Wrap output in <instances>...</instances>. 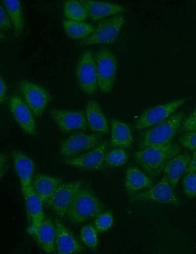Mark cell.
<instances>
[{
  "label": "cell",
  "instance_id": "cell-15",
  "mask_svg": "<svg viewBox=\"0 0 196 254\" xmlns=\"http://www.w3.org/2000/svg\"><path fill=\"white\" fill-rule=\"evenodd\" d=\"M11 157L23 195L32 187L34 163L31 158L19 150H13Z\"/></svg>",
  "mask_w": 196,
  "mask_h": 254
},
{
  "label": "cell",
  "instance_id": "cell-31",
  "mask_svg": "<svg viewBox=\"0 0 196 254\" xmlns=\"http://www.w3.org/2000/svg\"><path fill=\"white\" fill-rule=\"evenodd\" d=\"M182 187L185 194L189 198L196 197V173L187 172L182 179Z\"/></svg>",
  "mask_w": 196,
  "mask_h": 254
},
{
  "label": "cell",
  "instance_id": "cell-14",
  "mask_svg": "<svg viewBox=\"0 0 196 254\" xmlns=\"http://www.w3.org/2000/svg\"><path fill=\"white\" fill-rule=\"evenodd\" d=\"M9 108L15 120L27 134L37 133L34 115L24 100L18 95H12L9 100Z\"/></svg>",
  "mask_w": 196,
  "mask_h": 254
},
{
  "label": "cell",
  "instance_id": "cell-8",
  "mask_svg": "<svg viewBox=\"0 0 196 254\" xmlns=\"http://www.w3.org/2000/svg\"><path fill=\"white\" fill-rule=\"evenodd\" d=\"M76 77L78 85L85 94L92 95L98 88L95 57L90 50L84 51L77 62Z\"/></svg>",
  "mask_w": 196,
  "mask_h": 254
},
{
  "label": "cell",
  "instance_id": "cell-9",
  "mask_svg": "<svg viewBox=\"0 0 196 254\" xmlns=\"http://www.w3.org/2000/svg\"><path fill=\"white\" fill-rule=\"evenodd\" d=\"M186 98L176 99L159 104L145 110L137 120L135 128L139 131L159 124L169 118L187 101Z\"/></svg>",
  "mask_w": 196,
  "mask_h": 254
},
{
  "label": "cell",
  "instance_id": "cell-25",
  "mask_svg": "<svg viewBox=\"0 0 196 254\" xmlns=\"http://www.w3.org/2000/svg\"><path fill=\"white\" fill-rule=\"evenodd\" d=\"M2 4L11 21L15 36L19 37L24 25L21 1L19 0H3Z\"/></svg>",
  "mask_w": 196,
  "mask_h": 254
},
{
  "label": "cell",
  "instance_id": "cell-16",
  "mask_svg": "<svg viewBox=\"0 0 196 254\" xmlns=\"http://www.w3.org/2000/svg\"><path fill=\"white\" fill-rule=\"evenodd\" d=\"M54 223L56 230L55 249L58 254H76L83 252V247L74 234L58 218Z\"/></svg>",
  "mask_w": 196,
  "mask_h": 254
},
{
  "label": "cell",
  "instance_id": "cell-10",
  "mask_svg": "<svg viewBox=\"0 0 196 254\" xmlns=\"http://www.w3.org/2000/svg\"><path fill=\"white\" fill-rule=\"evenodd\" d=\"M101 140V136L98 134H74L61 143L60 153L65 159L75 157L93 149Z\"/></svg>",
  "mask_w": 196,
  "mask_h": 254
},
{
  "label": "cell",
  "instance_id": "cell-18",
  "mask_svg": "<svg viewBox=\"0 0 196 254\" xmlns=\"http://www.w3.org/2000/svg\"><path fill=\"white\" fill-rule=\"evenodd\" d=\"M85 7L88 16L94 21L121 14L126 10L122 5L108 1L80 0Z\"/></svg>",
  "mask_w": 196,
  "mask_h": 254
},
{
  "label": "cell",
  "instance_id": "cell-21",
  "mask_svg": "<svg viewBox=\"0 0 196 254\" xmlns=\"http://www.w3.org/2000/svg\"><path fill=\"white\" fill-rule=\"evenodd\" d=\"M33 235L39 247L43 252L49 254L56 253V230L53 220L45 216Z\"/></svg>",
  "mask_w": 196,
  "mask_h": 254
},
{
  "label": "cell",
  "instance_id": "cell-22",
  "mask_svg": "<svg viewBox=\"0 0 196 254\" xmlns=\"http://www.w3.org/2000/svg\"><path fill=\"white\" fill-rule=\"evenodd\" d=\"M110 144L114 148H130L134 137L129 127L125 123L117 119L110 121Z\"/></svg>",
  "mask_w": 196,
  "mask_h": 254
},
{
  "label": "cell",
  "instance_id": "cell-24",
  "mask_svg": "<svg viewBox=\"0 0 196 254\" xmlns=\"http://www.w3.org/2000/svg\"><path fill=\"white\" fill-rule=\"evenodd\" d=\"M62 183L57 177L46 174H38L32 182V188L44 204H47Z\"/></svg>",
  "mask_w": 196,
  "mask_h": 254
},
{
  "label": "cell",
  "instance_id": "cell-11",
  "mask_svg": "<svg viewBox=\"0 0 196 254\" xmlns=\"http://www.w3.org/2000/svg\"><path fill=\"white\" fill-rule=\"evenodd\" d=\"M84 184L80 180L62 183L46 204L60 218L66 217L75 196Z\"/></svg>",
  "mask_w": 196,
  "mask_h": 254
},
{
  "label": "cell",
  "instance_id": "cell-19",
  "mask_svg": "<svg viewBox=\"0 0 196 254\" xmlns=\"http://www.w3.org/2000/svg\"><path fill=\"white\" fill-rule=\"evenodd\" d=\"M191 157L187 152L180 153L171 158L165 165L164 176L175 190L182 176L190 164Z\"/></svg>",
  "mask_w": 196,
  "mask_h": 254
},
{
  "label": "cell",
  "instance_id": "cell-12",
  "mask_svg": "<svg viewBox=\"0 0 196 254\" xmlns=\"http://www.w3.org/2000/svg\"><path fill=\"white\" fill-rule=\"evenodd\" d=\"M108 142H101L93 149L79 156L65 159L66 164L85 170H98L105 168V159L108 152Z\"/></svg>",
  "mask_w": 196,
  "mask_h": 254
},
{
  "label": "cell",
  "instance_id": "cell-28",
  "mask_svg": "<svg viewBox=\"0 0 196 254\" xmlns=\"http://www.w3.org/2000/svg\"><path fill=\"white\" fill-rule=\"evenodd\" d=\"M98 233L94 225L86 224L80 230V238L82 242L92 250H96L98 246Z\"/></svg>",
  "mask_w": 196,
  "mask_h": 254
},
{
  "label": "cell",
  "instance_id": "cell-4",
  "mask_svg": "<svg viewBox=\"0 0 196 254\" xmlns=\"http://www.w3.org/2000/svg\"><path fill=\"white\" fill-rule=\"evenodd\" d=\"M98 86L104 94L111 92L114 86L118 68V59L109 48L104 47L98 50L94 55Z\"/></svg>",
  "mask_w": 196,
  "mask_h": 254
},
{
  "label": "cell",
  "instance_id": "cell-1",
  "mask_svg": "<svg viewBox=\"0 0 196 254\" xmlns=\"http://www.w3.org/2000/svg\"><path fill=\"white\" fill-rule=\"evenodd\" d=\"M181 148L172 142L166 145L141 148L134 153L133 158L151 179L158 177L168 161L180 153Z\"/></svg>",
  "mask_w": 196,
  "mask_h": 254
},
{
  "label": "cell",
  "instance_id": "cell-17",
  "mask_svg": "<svg viewBox=\"0 0 196 254\" xmlns=\"http://www.w3.org/2000/svg\"><path fill=\"white\" fill-rule=\"evenodd\" d=\"M23 196L28 221V232L33 235L45 217L44 203L32 187Z\"/></svg>",
  "mask_w": 196,
  "mask_h": 254
},
{
  "label": "cell",
  "instance_id": "cell-2",
  "mask_svg": "<svg viewBox=\"0 0 196 254\" xmlns=\"http://www.w3.org/2000/svg\"><path fill=\"white\" fill-rule=\"evenodd\" d=\"M104 209V204L92 190L84 184L75 196L66 218L73 224H83L94 219Z\"/></svg>",
  "mask_w": 196,
  "mask_h": 254
},
{
  "label": "cell",
  "instance_id": "cell-6",
  "mask_svg": "<svg viewBox=\"0 0 196 254\" xmlns=\"http://www.w3.org/2000/svg\"><path fill=\"white\" fill-rule=\"evenodd\" d=\"M125 19L122 15H117L103 19L98 23L93 33L79 44L83 46L111 43L117 39Z\"/></svg>",
  "mask_w": 196,
  "mask_h": 254
},
{
  "label": "cell",
  "instance_id": "cell-5",
  "mask_svg": "<svg viewBox=\"0 0 196 254\" xmlns=\"http://www.w3.org/2000/svg\"><path fill=\"white\" fill-rule=\"evenodd\" d=\"M167 178L163 176L160 180L145 190L130 196L129 201L149 202L181 206L182 203Z\"/></svg>",
  "mask_w": 196,
  "mask_h": 254
},
{
  "label": "cell",
  "instance_id": "cell-13",
  "mask_svg": "<svg viewBox=\"0 0 196 254\" xmlns=\"http://www.w3.org/2000/svg\"><path fill=\"white\" fill-rule=\"evenodd\" d=\"M49 115L62 132L87 128L85 115L81 111L53 108L50 110Z\"/></svg>",
  "mask_w": 196,
  "mask_h": 254
},
{
  "label": "cell",
  "instance_id": "cell-3",
  "mask_svg": "<svg viewBox=\"0 0 196 254\" xmlns=\"http://www.w3.org/2000/svg\"><path fill=\"white\" fill-rule=\"evenodd\" d=\"M184 116L183 111L179 112L164 122L143 132L139 141L140 149L166 145L172 143L181 127Z\"/></svg>",
  "mask_w": 196,
  "mask_h": 254
},
{
  "label": "cell",
  "instance_id": "cell-29",
  "mask_svg": "<svg viewBox=\"0 0 196 254\" xmlns=\"http://www.w3.org/2000/svg\"><path fill=\"white\" fill-rule=\"evenodd\" d=\"M128 155L125 149L114 148L108 151L105 159V168H115L126 164Z\"/></svg>",
  "mask_w": 196,
  "mask_h": 254
},
{
  "label": "cell",
  "instance_id": "cell-34",
  "mask_svg": "<svg viewBox=\"0 0 196 254\" xmlns=\"http://www.w3.org/2000/svg\"><path fill=\"white\" fill-rule=\"evenodd\" d=\"M12 23L7 12L3 5L0 6V28L1 32L10 29Z\"/></svg>",
  "mask_w": 196,
  "mask_h": 254
},
{
  "label": "cell",
  "instance_id": "cell-26",
  "mask_svg": "<svg viewBox=\"0 0 196 254\" xmlns=\"http://www.w3.org/2000/svg\"><path fill=\"white\" fill-rule=\"evenodd\" d=\"M62 26L66 34L71 39L81 41L90 36L95 28L91 24L85 21L67 20L63 21Z\"/></svg>",
  "mask_w": 196,
  "mask_h": 254
},
{
  "label": "cell",
  "instance_id": "cell-7",
  "mask_svg": "<svg viewBox=\"0 0 196 254\" xmlns=\"http://www.w3.org/2000/svg\"><path fill=\"white\" fill-rule=\"evenodd\" d=\"M24 102L34 116L40 117L48 106L51 96L49 92L40 85L27 80H22L17 84Z\"/></svg>",
  "mask_w": 196,
  "mask_h": 254
},
{
  "label": "cell",
  "instance_id": "cell-33",
  "mask_svg": "<svg viewBox=\"0 0 196 254\" xmlns=\"http://www.w3.org/2000/svg\"><path fill=\"white\" fill-rule=\"evenodd\" d=\"M180 128L185 132H196V108L183 120Z\"/></svg>",
  "mask_w": 196,
  "mask_h": 254
},
{
  "label": "cell",
  "instance_id": "cell-23",
  "mask_svg": "<svg viewBox=\"0 0 196 254\" xmlns=\"http://www.w3.org/2000/svg\"><path fill=\"white\" fill-rule=\"evenodd\" d=\"M85 117L90 128L99 133L109 132L107 119L99 104L95 100H89L85 107Z\"/></svg>",
  "mask_w": 196,
  "mask_h": 254
},
{
  "label": "cell",
  "instance_id": "cell-27",
  "mask_svg": "<svg viewBox=\"0 0 196 254\" xmlns=\"http://www.w3.org/2000/svg\"><path fill=\"white\" fill-rule=\"evenodd\" d=\"M63 9L64 15L67 20L84 21L88 17L85 7L80 0L65 1Z\"/></svg>",
  "mask_w": 196,
  "mask_h": 254
},
{
  "label": "cell",
  "instance_id": "cell-37",
  "mask_svg": "<svg viewBox=\"0 0 196 254\" xmlns=\"http://www.w3.org/2000/svg\"><path fill=\"white\" fill-rule=\"evenodd\" d=\"M191 172L196 173V150L194 151L190 164L185 173Z\"/></svg>",
  "mask_w": 196,
  "mask_h": 254
},
{
  "label": "cell",
  "instance_id": "cell-30",
  "mask_svg": "<svg viewBox=\"0 0 196 254\" xmlns=\"http://www.w3.org/2000/svg\"><path fill=\"white\" fill-rule=\"evenodd\" d=\"M114 217L110 211H103L95 218L93 225L98 233L108 231L113 225Z\"/></svg>",
  "mask_w": 196,
  "mask_h": 254
},
{
  "label": "cell",
  "instance_id": "cell-36",
  "mask_svg": "<svg viewBox=\"0 0 196 254\" xmlns=\"http://www.w3.org/2000/svg\"><path fill=\"white\" fill-rule=\"evenodd\" d=\"M7 87L4 79L0 76V102L2 104L6 99Z\"/></svg>",
  "mask_w": 196,
  "mask_h": 254
},
{
  "label": "cell",
  "instance_id": "cell-32",
  "mask_svg": "<svg viewBox=\"0 0 196 254\" xmlns=\"http://www.w3.org/2000/svg\"><path fill=\"white\" fill-rule=\"evenodd\" d=\"M179 142L183 148L191 151L196 150V132H187L179 137Z\"/></svg>",
  "mask_w": 196,
  "mask_h": 254
},
{
  "label": "cell",
  "instance_id": "cell-20",
  "mask_svg": "<svg viewBox=\"0 0 196 254\" xmlns=\"http://www.w3.org/2000/svg\"><path fill=\"white\" fill-rule=\"evenodd\" d=\"M154 184L152 179L138 167L131 166L126 169L124 188L130 196L149 188Z\"/></svg>",
  "mask_w": 196,
  "mask_h": 254
},
{
  "label": "cell",
  "instance_id": "cell-35",
  "mask_svg": "<svg viewBox=\"0 0 196 254\" xmlns=\"http://www.w3.org/2000/svg\"><path fill=\"white\" fill-rule=\"evenodd\" d=\"M7 168V156L4 152H1L0 154V179L3 178Z\"/></svg>",
  "mask_w": 196,
  "mask_h": 254
}]
</instances>
